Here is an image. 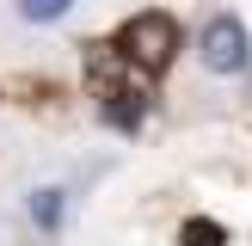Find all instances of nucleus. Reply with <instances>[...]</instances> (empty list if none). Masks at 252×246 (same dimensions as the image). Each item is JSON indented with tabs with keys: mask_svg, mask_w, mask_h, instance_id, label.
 <instances>
[{
	"mask_svg": "<svg viewBox=\"0 0 252 246\" xmlns=\"http://www.w3.org/2000/svg\"><path fill=\"white\" fill-rule=\"evenodd\" d=\"M68 12H74V0H19L25 25H56V19H68Z\"/></svg>",
	"mask_w": 252,
	"mask_h": 246,
	"instance_id": "4",
	"label": "nucleus"
},
{
	"mask_svg": "<svg viewBox=\"0 0 252 246\" xmlns=\"http://www.w3.org/2000/svg\"><path fill=\"white\" fill-rule=\"evenodd\" d=\"M185 234H191V240H197V246H216V240H221V234H216V228H209V221H191V228H185Z\"/></svg>",
	"mask_w": 252,
	"mask_h": 246,
	"instance_id": "5",
	"label": "nucleus"
},
{
	"mask_svg": "<svg viewBox=\"0 0 252 246\" xmlns=\"http://www.w3.org/2000/svg\"><path fill=\"white\" fill-rule=\"evenodd\" d=\"M179 25L166 19V12H135L129 25H123V62H135L142 74H166L172 56H179Z\"/></svg>",
	"mask_w": 252,
	"mask_h": 246,
	"instance_id": "1",
	"label": "nucleus"
},
{
	"mask_svg": "<svg viewBox=\"0 0 252 246\" xmlns=\"http://www.w3.org/2000/svg\"><path fill=\"white\" fill-rule=\"evenodd\" d=\"M197 62H203L209 74H246V62H252L246 25L234 19V12H216V19L197 31Z\"/></svg>",
	"mask_w": 252,
	"mask_h": 246,
	"instance_id": "2",
	"label": "nucleus"
},
{
	"mask_svg": "<svg viewBox=\"0 0 252 246\" xmlns=\"http://www.w3.org/2000/svg\"><path fill=\"white\" fill-rule=\"evenodd\" d=\"M25 215H31L37 234H56L62 221H68V191H62V184H37V191L25 197Z\"/></svg>",
	"mask_w": 252,
	"mask_h": 246,
	"instance_id": "3",
	"label": "nucleus"
}]
</instances>
